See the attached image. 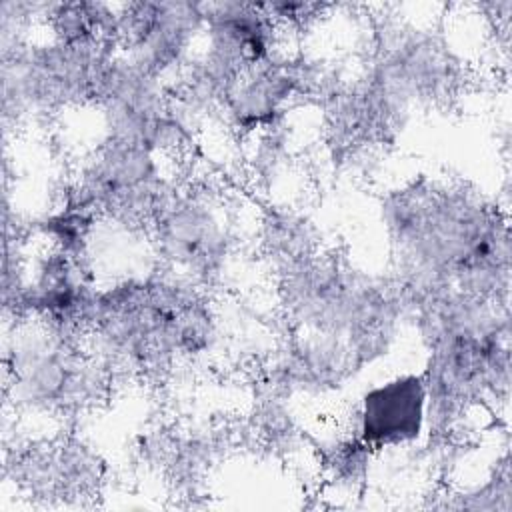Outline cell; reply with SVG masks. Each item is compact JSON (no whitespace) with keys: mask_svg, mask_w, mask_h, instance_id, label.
Here are the masks:
<instances>
[{"mask_svg":"<svg viewBox=\"0 0 512 512\" xmlns=\"http://www.w3.org/2000/svg\"><path fill=\"white\" fill-rule=\"evenodd\" d=\"M380 210L406 314L452 288L508 304V222L480 192L424 178L388 192Z\"/></svg>","mask_w":512,"mask_h":512,"instance_id":"6da1fadb","label":"cell"},{"mask_svg":"<svg viewBox=\"0 0 512 512\" xmlns=\"http://www.w3.org/2000/svg\"><path fill=\"white\" fill-rule=\"evenodd\" d=\"M214 308L194 280L174 272L124 278L96 292L86 342L112 368L162 372L218 344Z\"/></svg>","mask_w":512,"mask_h":512,"instance_id":"7a4b0ae2","label":"cell"},{"mask_svg":"<svg viewBox=\"0 0 512 512\" xmlns=\"http://www.w3.org/2000/svg\"><path fill=\"white\" fill-rule=\"evenodd\" d=\"M278 268L280 304L296 330L344 340L356 370L390 352L404 316L394 280L368 276L322 252Z\"/></svg>","mask_w":512,"mask_h":512,"instance_id":"3957f363","label":"cell"},{"mask_svg":"<svg viewBox=\"0 0 512 512\" xmlns=\"http://www.w3.org/2000/svg\"><path fill=\"white\" fill-rule=\"evenodd\" d=\"M80 342L32 318L18 324L6 346L8 392L14 406L64 416L102 402L110 390L112 366L82 350Z\"/></svg>","mask_w":512,"mask_h":512,"instance_id":"277c9868","label":"cell"},{"mask_svg":"<svg viewBox=\"0 0 512 512\" xmlns=\"http://www.w3.org/2000/svg\"><path fill=\"white\" fill-rule=\"evenodd\" d=\"M118 50L104 42L20 44L2 54L4 120L94 104L106 66Z\"/></svg>","mask_w":512,"mask_h":512,"instance_id":"5b68a950","label":"cell"},{"mask_svg":"<svg viewBox=\"0 0 512 512\" xmlns=\"http://www.w3.org/2000/svg\"><path fill=\"white\" fill-rule=\"evenodd\" d=\"M94 104L102 112L106 138L138 144L158 154L192 138L194 122L162 78L142 70L120 52L110 60Z\"/></svg>","mask_w":512,"mask_h":512,"instance_id":"8992f818","label":"cell"},{"mask_svg":"<svg viewBox=\"0 0 512 512\" xmlns=\"http://www.w3.org/2000/svg\"><path fill=\"white\" fill-rule=\"evenodd\" d=\"M176 190L162 172L158 152L104 138L82 164L66 198L126 228H148Z\"/></svg>","mask_w":512,"mask_h":512,"instance_id":"52a82bcc","label":"cell"},{"mask_svg":"<svg viewBox=\"0 0 512 512\" xmlns=\"http://www.w3.org/2000/svg\"><path fill=\"white\" fill-rule=\"evenodd\" d=\"M148 232L158 256L202 288L228 268L234 238L224 208L204 192H174L152 218Z\"/></svg>","mask_w":512,"mask_h":512,"instance_id":"ba28073f","label":"cell"},{"mask_svg":"<svg viewBox=\"0 0 512 512\" xmlns=\"http://www.w3.org/2000/svg\"><path fill=\"white\" fill-rule=\"evenodd\" d=\"M204 26V2H124L116 6V50L164 80L192 58Z\"/></svg>","mask_w":512,"mask_h":512,"instance_id":"9c48e42d","label":"cell"},{"mask_svg":"<svg viewBox=\"0 0 512 512\" xmlns=\"http://www.w3.org/2000/svg\"><path fill=\"white\" fill-rule=\"evenodd\" d=\"M380 38L370 74L408 108L440 104L460 84V64L448 44L430 30H386Z\"/></svg>","mask_w":512,"mask_h":512,"instance_id":"30bf717a","label":"cell"},{"mask_svg":"<svg viewBox=\"0 0 512 512\" xmlns=\"http://www.w3.org/2000/svg\"><path fill=\"white\" fill-rule=\"evenodd\" d=\"M14 482L46 504H82L98 494L104 462L78 438H58L18 448L6 462Z\"/></svg>","mask_w":512,"mask_h":512,"instance_id":"8fae6325","label":"cell"},{"mask_svg":"<svg viewBox=\"0 0 512 512\" xmlns=\"http://www.w3.org/2000/svg\"><path fill=\"white\" fill-rule=\"evenodd\" d=\"M204 48L198 56L220 78L238 84L278 56V24L256 2H204Z\"/></svg>","mask_w":512,"mask_h":512,"instance_id":"7c38bea8","label":"cell"},{"mask_svg":"<svg viewBox=\"0 0 512 512\" xmlns=\"http://www.w3.org/2000/svg\"><path fill=\"white\" fill-rule=\"evenodd\" d=\"M426 430L422 374H398L368 388L358 402L354 436L372 450L412 446L422 440Z\"/></svg>","mask_w":512,"mask_h":512,"instance_id":"4fadbf2b","label":"cell"},{"mask_svg":"<svg viewBox=\"0 0 512 512\" xmlns=\"http://www.w3.org/2000/svg\"><path fill=\"white\" fill-rule=\"evenodd\" d=\"M298 96H302V60L276 56L246 72L220 110L234 130L256 134L280 124L288 104Z\"/></svg>","mask_w":512,"mask_h":512,"instance_id":"5bb4252c","label":"cell"},{"mask_svg":"<svg viewBox=\"0 0 512 512\" xmlns=\"http://www.w3.org/2000/svg\"><path fill=\"white\" fill-rule=\"evenodd\" d=\"M356 372L344 340L298 330L270 370L268 386L282 394H324Z\"/></svg>","mask_w":512,"mask_h":512,"instance_id":"9a60e30c","label":"cell"},{"mask_svg":"<svg viewBox=\"0 0 512 512\" xmlns=\"http://www.w3.org/2000/svg\"><path fill=\"white\" fill-rule=\"evenodd\" d=\"M40 16L52 30V38L64 44L104 42L116 48V6L104 2H56L42 4Z\"/></svg>","mask_w":512,"mask_h":512,"instance_id":"2e32d148","label":"cell"},{"mask_svg":"<svg viewBox=\"0 0 512 512\" xmlns=\"http://www.w3.org/2000/svg\"><path fill=\"white\" fill-rule=\"evenodd\" d=\"M318 230L304 214L292 210H270L262 218L260 242L278 266L310 256L318 250Z\"/></svg>","mask_w":512,"mask_h":512,"instance_id":"e0dca14e","label":"cell"},{"mask_svg":"<svg viewBox=\"0 0 512 512\" xmlns=\"http://www.w3.org/2000/svg\"><path fill=\"white\" fill-rule=\"evenodd\" d=\"M372 448L358 440L352 432L322 444V466L328 482L336 488L354 490L364 484L370 468Z\"/></svg>","mask_w":512,"mask_h":512,"instance_id":"ac0fdd59","label":"cell"},{"mask_svg":"<svg viewBox=\"0 0 512 512\" xmlns=\"http://www.w3.org/2000/svg\"><path fill=\"white\" fill-rule=\"evenodd\" d=\"M286 394L266 384L254 412V430L268 448H288L296 442L298 430L286 406Z\"/></svg>","mask_w":512,"mask_h":512,"instance_id":"d6986e66","label":"cell"},{"mask_svg":"<svg viewBox=\"0 0 512 512\" xmlns=\"http://www.w3.org/2000/svg\"><path fill=\"white\" fill-rule=\"evenodd\" d=\"M510 462L508 454H504L492 474L472 488H466L458 494H454V502L448 506L454 508H470V510H510Z\"/></svg>","mask_w":512,"mask_h":512,"instance_id":"ffe728a7","label":"cell"},{"mask_svg":"<svg viewBox=\"0 0 512 512\" xmlns=\"http://www.w3.org/2000/svg\"><path fill=\"white\" fill-rule=\"evenodd\" d=\"M262 8L268 12V16L278 24V28L290 26V28H302L312 24L320 18V14L328 8L326 4L318 2H264Z\"/></svg>","mask_w":512,"mask_h":512,"instance_id":"44dd1931","label":"cell"}]
</instances>
